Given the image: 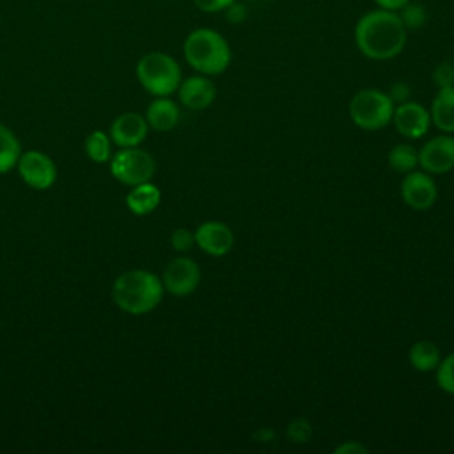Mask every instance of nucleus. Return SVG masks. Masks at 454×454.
Returning <instances> with one entry per match:
<instances>
[{
    "mask_svg": "<svg viewBox=\"0 0 454 454\" xmlns=\"http://www.w3.org/2000/svg\"><path fill=\"white\" fill-rule=\"evenodd\" d=\"M353 37L364 57L383 62L395 59L404 50L408 30L397 12L376 7L358 18Z\"/></svg>",
    "mask_w": 454,
    "mask_h": 454,
    "instance_id": "nucleus-1",
    "label": "nucleus"
},
{
    "mask_svg": "<svg viewBox=\"0 0 454 454\" xmlns=\"http://www.w3.org/2000/svg\"><path fill=\"white\" fill-rule=\"evenodd\" d=\"M184 60L199 73L206 76L222 74L232 59L227 39L215 28L200 27L192 30L183 43Z\"/></svg>",
    "mask_w": 454,
    "mask_h": 454,
    "instance_id": "nucleus-2",
    "label": "nucleus"
},
{
    "mask_svg": "<svg viewBox=\"0 0 454 454\" xmlns=\"http://www.w3.org/2000/svg\"><path fill=\"white\" fill-rule=\"evenodd\" d=\"M117 307L128 314H147L163 298V282L147 270H129L117 277L112 287Z\"/></svg>",
    "mask_w": 454,
    "mask_h": 454,
    "instance_id": "nucleus-3",
    "label": "nucleus"
},
{
    "mask_svg": "<svg viewBox=\"0 0 454 454\" xmlns=\"http://www.w3.org/2000/svg\"><path fill=\"white\" fill-rule=\"evenodd\" d=\"M137 78L153 96H170L181 83V67L174 57L163 51H149L137 62Z\"/></svg>",
    "mask_w": 454,
    "mask_h": 454,
    "instance_id": "nucleus-4",
    "label": "nucleus"
},
{
    "mask_svg": "<svg viewBox=\"0 0 454 454\" xmlns=\"http://www.w3.org/2000/svg\"><path fill=\"white\" fill-rule=\"evenodd\" d=\"M394 101L390 96L380 89H360L349 99V117L351 121L365 131H380L392 122Z\"/></svg>",
    "mask_w": 454,
    "mask_h": 454,
    "instance_id": "nucleus-5",
    "label": "nucleus"
},
{
    "mask_svg": "<svg viewBox=\"0 0 454 454\" xmlns=\"http://www.w3.org/2000/svg\"><path fill=\"white\" fill-rule=\"evenodd\" d=\"M156 163L153 156L138 147H124L117 154H114L110 161L112 176L128 186H135L145 181H151L154 176Z\"/></svg>",
    "mask_w": 454,
    "mask_h": 454,
    "instance_id": "nucleus-6",
    "label": "nucleus"
},
{
    "mask_svg": "<svg viewBox=\"0 0 454 454\" xmlns=\"http://www.w3.org/2000/svg\"><path fill=\"white\" fill-rule=\"evenodd\" d=\"M16 167L25 184L34 190H48L57 179V167L53 160L41 151H27L20 154Z\"/></svg>",
    "mask_w": 454,
    "mask_h": 454,
    "instance_id": "nucleus-7",
    "label": "nucleus"
},
{
    "mask_svg": "<svg viewBox=\"0 0 454 454\" xmlns=\"http://www.w3.org/2000/svg\"><path fill=\"white\" fill-rule=\"evenodd\" d=\"M436 183L426 170H411L401 181V199L417 211L429 209L436 202Z\"/></svg>",
    "mask_w": 454,
    "mask_h": 454,
    "instance_id": "nucleus-8",
    "label": "nucleus"
},
{
    "mask_svg": "<svg viewBox=\"0 0 454 454\" xmlns=\"http://www.w3.org/2000/svg\"><path fill=\"white\" fill-rule=\"evenodd\" d=\"M163 289L174 296H186L193 293L200 282V268L190 257L172 259L163 271Z\"/></svg>",
    "mask_w": 454,
    "mask_h": 454,
    "instance_id": "nucleus-9",
    "label": "nucleus"
},
{
    "mask_svg": "<svg viewBox=\"0 0 454 454\" xmlns=\"http://www.w3.org/2000/svg\"><path fill=\"white\" fill-rule=\"evenodd\" d=\"M419 165L427 174H445L454 168V137L449 133L429 138L419 151Z\"/></svg>",
    "mask_w": 454,
    "mask_h": 454,
    "instance_id": "nucleus-10",
    "label": "nucleus"
},
{
    "mask_svg": "<svg viewBox=\"0 0 454 454\" xmlns=\"http://www.w3.org/2000/svg\"><path fill=\"white\" fill-rule=\"evenodd\" d=\"M392 122L399 135H403L404 138L415 140L427 133L431 124V115H429V110H426L422 105L408 99L404 103H399L394 108Z\"/></svg>",
    "mask_w": 454,
    "mask_h": 454,
    "instance_id": "nucleus-11",
    "label": "nucleus"
},
{
    "mask_svg": "<svg viewBox=\"0 0 454 454\" xmlns=\"http://www.w3.org/2000/svg\"><path fill=\"white\" fill-rule=\"evenodd\" d=\"M193 236H195V245L202 252L215 257L227 255L234 247V232L223 222H216V220L202 222L195 229Z\"/></svg>",
    "mask_w": 454,
    "mask_h": 454,
    "instance_id": "nucleus-12",
    "label": "nucleus"
},
{
    "mask_svg": "<svg viewBox=\"0 0 454 454\" xmlns=\"http://www.w3.org/2000/svg\"><path fill=\"white\" fill-rule=\"evenodd\" d=\"M149 124L137 112L121 114L110 126V140L121 147H137L147 137Z\"/></svg>",
    "mask_w": 454,
    "mask_h": 454,
    "instance_id": "nucleus-13",
    "label": "nucleus"
},
{
    "mask_svg": "<svg viewBox=\"0 0 454 454\" xmlns=\"http://www.w3.org/2000/svg\"><path fill=\"white\" fill-rule=\"evenodd\" d=\"M179 101L190 110H204L216 98V87L206 74H195L181 80L177 87Z\"/></svg>",
    "mask_w": 454,
    "mask_h": 454,
    "instance_id": "nucleus-14",
    "label": "nucleus"
},
{
    "mask_svg": "<svg viewBox=\"0 0 454 454\" xmlns=\"http://www.w3.org/2000/svg\"><path fill=\"white\" fill-rule=\"evenodd\" d=\"M145 121L156 131H170L179 122V106L168 96H158L149 103Z\"/></svg>",
    "mask_w": 454,
    "mask_h": 454,
    "instance_id": "nucleus-15",
    "label": "nucleus"
},
{
    "mask_svg": "<svg viewBox=\"0 0 454 454\" xmlns=\"http://www.w3.org/2000/svg\"><path fill=\"white\" fill-rule=\"evenodd\" d=\"M431 122L443 133H454V85L436 90L431 101Z\"/></svg>",
    "mask_w": 454,
    "mask_h": 454,
    "instance_id": "nucleus-16",
    "label": "nucleus"
},
{
    "mask_svg": "<svg viewBox=\"0 0 454 454\" xmlns=\"http://www.w3.org/2000/svg\"><path fill=\"white\" fill-rule=\"evenodd\" d=\"M161 199V192L158 186H154L151 181L140 183L131 186L129 193L126 195V204L133 215H149L153 213Z\"/></svg>",
    "mask_w": 454,
    "mask_h": 454,
    "instance_id": "nucleus-17",
    "label": "nucleus"
},
{
    "mask_svg": "<svg viewBox=\"0 0 454 454\" xmlns=\"http://www.w3.org/2000/svg\"><path fill=\"white\" fill-rule=\"evenodd\" d=\"M408 360L417 372H431L438 367L442 360V353L434 342L422 339L411 344L408 351Z\"/></svg>",
    "mask_w": 454,
    "mask_h": 454,
    "instance_id": "nucleus-18",
    "label": "nucleus"
},
{
    "mask_svg": "<svg viewBox=\"0 0 454 454\" xmlns=\"http://www.w3.org/2000/svg\"><path fill=\"white\" fill-rule=\"evenodd\" d=\"M388 165L399 174H408L419 167V151L406 142L395 144L388 151Z\"/></svg>",
    "mask_w": 454,
    "mask_h": 454,
    "instance_id": "nucleus-19",
    "label": "nucleus"
},
{
    "mask_svg": "<svg viewBox=\"0 0 454 454\" xmlns=\"http://www.w3.org/2000/svg\"><path fill=\"white\" fill-rule=\"evenodd\" d=\"M20 142L16 135L4 124H0V174H7L20 158Z\"/></svg>",
    "mask_w": 454,
    "mask_h": 454,
    "instance_id": "nucleus-20",
    "label": "nucleus"
},
{
    "mask_svg": "<svg viewBox=\"0 0 454 454\" xmlns=\"http://www.w3.org/2000/svg\"><path fill=\"white\" fill-rule=\"evenodd\" d=\"M110 138L103 131H92L85 138V153L96 163H105L110 160Z\"/></svg>",
    "mask_w": 454,
    "mask_h": 454,
    "instance_id": "nucleus-21",
    "label": "nucleus"
},
{
    "mask_svg": "<svg viewBox=\"0 0 454 454\" xmlns=\"http://www.w3.org/2000/svg\"><path fill=\"white\" fill-rule=\"evenodd\" d=\"M403 25L406 27V30H417V28H422L427 21V11L422 4L419 2H408L404 7H401L397 11Z\"/></svg>",
    "mask_w": 454,
    "mask_h": 454,
    "instance_id": "nucleus-22",
    "label": "nucleus"
},
{
    "mask_svg": "<svg viewBox=\"0 0 454 454\" xmlns=\"http://www.w3.org/2000/svg\"><path fill=\"white\" fill-rule=\"evenodd\" d=\"M434 371H436L438 387L443 392L454 395V351L449 353L445 358H442Z\"/></svg>",
    "mask_w": 454,
    "mask_h": 454,
    "instance_id": "nucleus-23",
    "label": "nucleus"
},
{
    "mask_svg": "<svg viewBox=\"0 0 454 454\" xmlns=\"http://www.w3.org/2000/svg\"><path fill=\"white\" fill-rule=\"evenodd\" d=\"M431 80L438 89L452 87L454 85V62L443 60V62L436 64L431 73Z\"/></svg>",
    "mask_w": 454,
    "mask_h": 454,
    "instance_id": "nucleus-24",
    "label": "nucleus"
},
{
    "mask_svg": "<svg viewBox=\"0 0 454 454\" xmlns=\"http://www.w3.org/2000/svg\"><path fill=\"white\" fill-rule=\"evenodd\" d=\"M312 436V427L305 419H294L287 426V438L294 443H305Z\"/></svg>",
    "mask_w": 454,
    "mask_h": 454,
    "instance_id": "nucleus-25",
    "label": "nucleus"
},
{
    "mask_svg": "<svg viewBox=\"0 0 454 454\" xmlns=\"http://www.w3.org/2000/svg\"><path fill=\"white\" fill-rule=\"evenodd\" d=\"M170 245L176 252H188L195 245V236L186 227H177L170 234Z\"/></svg>",
    "mask_w": 454,
    "mask_h": 454,
    "instance_id": "nucleus-26",
    "label": "nucleus"
},
{
    "mask_svg": "<svg viewBox=\"0 0 454 454\" xmlns=\"http://www.w3.org/2000/svg\"><path fill=\"white\" fill-rule=\"evenodd\" d=\"M223 14H225V20L232 25H239L243 23L247 18H248V11H247V5L241 4L239 0H234L231 5H227L223 9Z\"/></svg>",
    "mask_w": 454,
    "mask_h": 454,
    "instance_id": "nucleus-27",
    "label": "nucleus"
},
{
    "mask_svg": "<svg viewBox=\"0 0 454 454\" xmlns=\"http://www.w3.org/2000/svg\"><path fill=\"white\" fill-rule=\"evenodd\" d=\"M234 0H193L195 7L202 12H209V14H215V12H223V9L227 5H231Z\"/></svg>",
    "mask_w": 454,
    "mask_h": 454,
    "instance_id": "nucleus-28",
    "label": "nucleus"
},
{
    "mask_svg": "<svg viewBox=\"0 0 454 454\" xmlns=\"http://www.w3.org/2000/svg\"><path fill=\"white\" fill-rule=\"evenodd\" d=\"M387 94L390 96V99L394 101V105H395V103L399 105V103H404V101L410 99L411 90H410L408 83H404V82H395V83L390 85V90H388Z\"/></svg>",
    "mask_w": 454,
    "mask_h": 454,
    "instance_id": "nucleus-29",
    "label": "nucleus"
},
{
    "mask_svg": "<svg viewBox=\"0 0 454 454\" xmlns=\"http://www.w3.org/2000/svg\"><path fill=\"white\" fill-rule=\"evenodd\" d=\"M337 454H365L367 452V447H364L362 443L358 442H348V443H342L335 449Z\"/></svg>",
    "mask_w": 454,
    "mask_h": 454,
    "instance_id": "nucleus-30",
    "label": "nucleus"
},
{
    "mask_svg": "<svg viewBox=\"0 0 454 454\" xmlns=\"http://www.w3.org/2000/svg\"><path fill=\"white\" fill-rule=\"evenodd\" d=\"M376 4V7L380 9H387V11H394L397 12L401 7H404L410 0H372Z\"/></svg>",
    "mask_w": 454,
    "mask_h": 454,
    "instance_id": "nucleus-31",
    "label": "nucleus"
},
{
    "mask_svg": "<svg viewBox=\"0 0 454 454\" xmlns=\"http://www.w3.org/2000/svg\"><path fill=\"white\" fill-rule=\"evenodd\" d=\"M266 2H277V0H266Z\"/></svg>",
    "mask_w": 454,
    "mask_h": 454,
    "instance_id": "nucleus-32",
    "label": "nucleus"
}]
</instances>
